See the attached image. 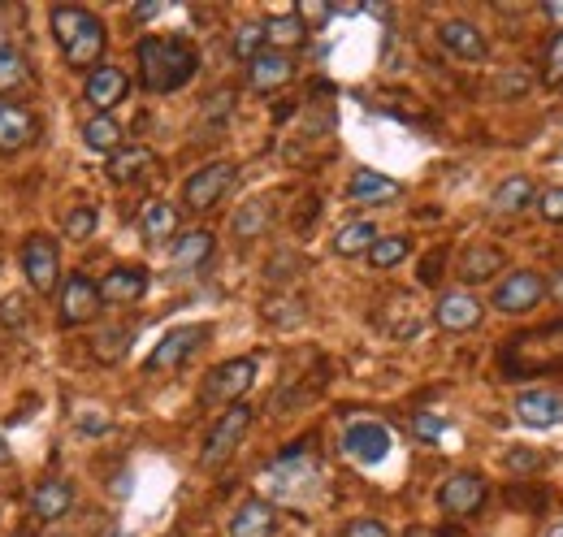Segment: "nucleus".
I'll list each match as a JSON object with an SVG mask.
<instances>
[{
    "mask_svg": "<svg viewBox=\"0 0 563 537\" xmlns=\"http://www.w3.org/2000/svg\"><path fill=\"white\" fill-rule=\"evenodd\" d=\"M256 373H260V364L256 356H234V360H221L217 369H208L204 377V386H200V403L204 408H217V403H243V395L252 390L256 382Z\"/></svg>",
    "mask_w": 563,
    "mask_h": 537,
    "instance_id": "4",
    "label": "nucleus"
},
{
    "mask_svg": "<svg viewBox=\"0 0 563 537\" xmlns=\"http://www.w3.org/2000/svg\"><path fill=\"white\" fill-rule=\"evenodd\" d=\"M412 429L421 438H438L442 429H447V421H442V416H434V412H421V416H412Z\"/></svg>",
    "mask_w": 563,
    "mask_h": 537,
    "instance_id": "45",
    "label": "nucleus"
},
{
    "mask_svg": "<svg viewBox=\"0 0 563 537\" xmlns=\"http://www.w3.org/2000/svg\"><path fill=\"white\" fill-rule=\"evenodd\" d=\"M486 494H490V481L473 473V468H464V473H451L438 486V507L447 516H477L486 507Z\"/></svg>",
    "mask_w": 563,
    "mask_h": 537,
    "instance_id": "8",
    "label": "nucleus"
},
{
    "mask_svg": "<svg viewBox=\"0 0 563 537\" xmlns=\"http://www.w3.org/2000/svg\"><path fill=\"white\" fill-rule=\"evenodd\" d=\"M104 308V299H100V282H91L87 273H70V278L61 282V304H57V312H61V325H87L96 312Z\"/></svg>",
    "mask_w": 563,
    "mask_h": 537,
    "instance_id": "10",
    "label": "nucleus"
},
{
    "mask_svg": "<svg viewBox=\"0 0 563 537\" xmlns=\"http://www.w3.org/2000/svg\"><path fill=\"white\" fill-rule=\"evenodd\" d=\"M208 325H178V330H169L161 343H156V351L148 356V364L143 369L148 373H165V369H178V364H187L195 351H200L208 343Z\"/></svg>",
    "mask_w": 563,
    "mask_h": 537,
    "instance_id": "9",
    "label": "nucleus"
},
{
    "mask_svg": "<svg viewBox=\"0 0 563 537\" xmlns=\"http://www.w3.org/2000/svg\"><path fill=\"white\" fill-rule=\"evenodd\" d=\"M542 537H563V520H555V525H551V529H546Z\"/></svg>",
    "mask_w": 563,
    "mask_h": 537,
    "instance_id": "51",
    "label": "nucleus"
},
{
    "mask_svg": "<svg viewBox=\"0 0 563 537\" xmlns=\"http://www.w3.org/2000/svg\"><path fill=\"white\" fill-rule=\"evenodd\" d=\"M156 13H161V5H139L135 18H156Z\"/></svg>",
    "mask_w": 563,
    "mask_h": 537,
    "instance_id": "50",
    "label": "nucleus"
},
{
    "mask_svg": "<svg viewBox=\"0 0 563 537\" xmlns=\"http://www.w3.org/2000/svg\"><path fill=\"white\" fill-rule=\"evenodd\" d=\"M252 421H256V412L247 408V403H230V408L217 416V425L208 429L204 451H200V468H221V464H226L230 455L239 451V442L247 438Z\"/></svg>",
    "mask_w": 563,
    "mask_h": 537,
    "instance_id": "5",
    "label": "nucleus"
},
{
    "mask_svg": "<svg viewBox=\"0 0 563 537\" xmlns=\"http://www.w3.org/2000/svg\"><path fill=\"white\" fill-rule=\"evenodd\" d=\"M295 78V57L291 52H278V48H265L260 57L247 61V87L260 91V96H269V91L286 87Z\"/></svg>",
    "mask_w": 563,
    "mask_h": 537,
    "instance_id": "13",
    "label": "nucleus"
},
{
    "mask_svg": "<svg viewBox=\"0 0 563 537\" xmlns=\"http://www.w3.org/2000/svg\"><path fill=\"white\" fill-rule=\"evenodd\" d=\"M278 533V512L269 499H247L230 516V537H273Z\"/></svg>",
    "mask_w": 563,
    "mask_h": 537,
    "instance_id": "21",
    "label": "nucleus"
},
{
    "mask_svg": "<svg viewBox=\"0 0 563 537\" xmlns=\"http://www.w3.org/2000/svg\"><path fill=\"white\" fill-rule=\"evenodd\" d=\"M343 537H390V529L382 525V520H373V516H356V520H347L343 525Z\"/></svg>",
    "mask_w": 563,
    "mask_h": 537,
    "instance_id": "44",
    "label": "nucleus"
},
{
    "mask_svg": "<svg viewBox=\"0 0 563 537\" xmlns=\"http://www.w3.org/2000/svg\"><path fill=\"white\" fill-rule=\"evenodd\" d=\"M70 507H74V486L70 481H61V477H44L31 490V512H35V520H44V525L70 516Z\"/></svg>",
    "mask_w": 563,
    "mask_h": 537,
    "instance_id": "19",
    "label": "nucleus"
},
{
    "mask_svg": "<svg viewBox=\"0 0 563 537\" xmlns=\"http://www.w3.org/2000/svg\"><path fill=\"white\" fill-rule=\"evenodd\" d=\"M507 265V256H503V247H494V243H468L464 252H460V282L468 286H477V282H490V278H499Z\"/></svg>",
    "mask_w": 563,
    "mask_h": 537,
    "instance_id": "18",
    "label": "nucleus"
},
{
    "mask_svg": "<svg viewBox=\"0 0 563 537\" xmlns=\"http://www.w3.org/2000/svg\"><path fill=\"white\" fill-rule=\"evenodd\" d=\"M377 243V226L373 221H351V226H343L334 234V256H360V252H369V247Z\"/></svg>",
    "mask_w": 563,
    "mask_h": 537,
    "instance_id": "32",
    "label": "nucleus"
},
{
    "mask_svg": "<svg viewBox=\"0 0 563 537\" xmlns=\"http://www.w3.org/2000/svg\"><path fill=\"white\" fill-rule=\"evenodd\" d=\"M143 295H148V269L143 265H117V269H109L100 278V299L104 304L126 308V304H139Z\"/></svg>",
    "mask_w": 563,
    "mask_h": 537,
    "instance_id": "15",
    "label": "nucleus"
},
{
    "mask_svg": "<svg viewBox=\"0 0 563 537\" xmlns=\"http://www.w3.org/2000/svg\"><path fill=\"white\" fill-rule=\"evenodd\" d=\"M442 273H447V247H434V252L421 260V269H416V282H421V286H438Z\"/></svg>",
    "mask_w": 563,
    "mask_h": 537,
    "instance_id": "42",
    "label": "nucleus"
},
{
    "mask_svg": "<svg viewBox=\"0 0 563 537\" xmlns=\"http://www.w3.org/2000/svg\"><path fill=\"white\" fill-rule=\"evenodd\" d=\"M31 70H26V57L13 44H0V91H18Z\"/></svg>",
    "mask_w": 563,
    "mask_h": 537,
    "instance_id": "35",
    "label": "nucleus"
},
{
    "mask_svg": "<svg viewBox=\"0 0 563 537\" xmlns=\"http://www.w3.org/2000/svg\"><path fill=\"white\" fill-rule=\"evenodd\" d=\"M265 22H243L239 31H234V39H230V48H234V57H243V61H252V57H260L265 52Z\"/></svg>",
    "mask_w": 563,
    "mask_h": 537,
    "instance_id": "36",
    "label": "nucleus"
},
{
    "mask_svg": "<svg viewBox=\"0 0 563 537\" xmlns=\"http://www.w3.org/2000/svg\"><path fill=\"white\" fill-rule=\"evenodd\" d=\"M551 295H555V304H563V273H555V278H551Z\"/></svg>",
    "mask_w": 563,
    "mask_h": 537,
    "instance_id": "49",
    "label": "nucleus"
},
{
    "mask_svg": "<svg viewBox=\"0 0 563 537\" xmlns=\"http://www.w3.org/2000/svg\"><path fill=\"white\" fill-rule=\"evenodd\" d=\"M481 317H486V308H481V299L468 295V291H447L434 304V321H438V330H447V334L477 330Z\"/></svg>",
    "mask_w": 563,
    "mask_h": 537,
    "instance_id": "14",
    "label": "nucleus"
},
{
    "mask_svg": "<svg viewBox=\"0 0 563 537\" xmlns=\"http://www.w3.org/2000/svg\"><path fill=\"white\" fill-rule=\"evenodd\" d=\"M438 39H442V48H451L460 61H486V35H481V26L473 22H464V18H451V22H442L438 26Z\"/></svg>",
    "mask_w": 563,
    "mask_h": 537,
    "instance_id": "20",
    "label": "nucleus"
},
{
    "mask_svg": "<svg viewBox=\"0 0 563 537\" xmlns=\"http://www.w3.org/2000/svg\"><path fill=\"white\" fill-rule=\"evenodd\" d=\"M135 61H139V83L156 91V96L187 87L195 70H200V52L182 35H143L135 44Z\"/></svg>",
    "mask_w": 563,
    "mask_h": 537,
    "instance_id": "1",
    "label": "nucleus"
},
{
    "mask_svg": "<svg viewBox=\"0 0 563 537\" xmlns=\"http://www.w3.org/2000/svg\"><path fill=\"white\" fill-rule=\"evenodd\" d=\"M213 247H217V239L208 230H187V234H178V239H174L169 256H174L178 269H200L204 260L213 256Z\"/></svg>",
    "mask_w": 563,
    "mask_h": 537,
    "instance_id": "27",
    "label": "nucleus"
},
{
    "mask_svg": "<svg viewBox=\"0 0 563 537\" xmlns=\"http://www.w3.org/2000/svg\"><path fill=\"white\" fill-rule=\"evenodd\" d=\"M403 537H460V533H455V529H429V525H412V529L403 533Z\"/></svg>",
    "mask_w": 563,
    "mask_h": 537,
    "instance_id": "47",
    "label": "nucleus"
},
{
    "mask_svg": "<svg viewBox=\"0 0 563 537\" xmlns=\"http://www.w3.org/2000/svg\"><path fill=\"white\" fill-rule=\"evenodd\" d=\"M230 109H234V91L221 87V91H213V96L204 100V122H208V126H221V122L230 117Z\"/></svg>",
    "mask_w": 563,
    "mask_h": 537,
    "instance_id": "41",
    "label": "nucleus"
},
{
    "mask_svg": "<svg viewBox=\"0 0 563 537\" xmlns=\"http://www.w3.org/2000/svg\"><path fill=\"white\" fill-rule=\"evenodd\" d=\"M39 135V122L26 104L0 100V152H18Z\"/></svg>",
    "mask_w": 563,
    "mask_h": 537,
    "instance_id": "17",
    "label": "nucleus"
},
{
    "mask_svg": "<svg viewBox=\"0 0 563 537\" xmlns=\"http://www.w3.org/2000/svg\"><path fill=\"white\" fill-rule=\"evenodd\" d=\"M507 499H512V503H520V507H546V499H551V494H546V490H538V494H525V490H507Z\"/></svg>",
    "mask_w": 563,
    "mask_h": 537,
    "instance_id": "46",
    "label": "nucleus"
},
{
    "mask_svg": "<svg viewBox=\"0 0 563 537\" xmlns=\"http://www.w3.org/2000/svg\"><path fill=\"white\" fill-rule=\"evenodd\" d=\"M529 87H533V83H529L525 70H499V74H494V91H499L503 100H520Z\"/></svg>",
    "mask_w": 563,
    "mask_h": 537,
    "instance_id": "39",
    "label": "nucleus"
},
{
    "mask_svg": "<svg viewBox=\"0 0 563 537\" xmlns=\"http://www.w3.org/2000/svg\"><path fill=\"white\" fill-rule=\"evenodd\" d=\"M126 91H130V74L122 65H96V70L83 78V100L96 113H109L113 104H122Z\"/></svg>",
    "mask_w": 563,
    "mask_h": 537,
    "instance_id": "12",
    "label": "nucleus"
},
{
    "mask_svg": "<svg viewBox=\"0 0 563 537\" xmlns=\"http://www.w3.org/2000/svg\"><path fill=\"white\" fill-rule=\"evenodd\" d=\"M234 174H239V169L230 161H213V165L195 169V174L182 182V208H187V213H208V208H217L221 195L230 191Z\"/></svg>",
    "mask_w": 563,
    "mask_h": 537,
    "instance_id": "6",
    "label": "nucleus"
},
{
    "mask_svg": "<svg viewBox=\"0 0 563 537\" xmlns=\"http://www.w3.org/2000/svg\"><path fill=\"white\" fill-rule=\"evenodd\" d=\"M152 169H156V156L152 148H122V152H113L109 156V182H117V187H126V182H143V178H152Z\"/></svg>",
    "mask_w": 563,
    "mask_h": 537,
    "instance_id": "23",
    "label": "nucleus"
},
{
    "mask_svg": "<svg viewBox=\"0 0 563 537\" xmlns=\"http://www.w3.org/2000/svg\"><path fill=\"white\" fill-rule=\"evenodd\" d=\"M96 226H100L96 204H78V208H70V217H65V239H70V243H83V239H91V234H96Z\"/></svg>",
    "mask_w": 563,
    "mask_h": 537,
    "instance_id": "37",
    "label": "nucleus"
},
{
    "mask_svg": "<svg viewBox=\"0 0 563 537\" xmlns=\"http://www.w3.org/2000/svg\"><path fill=\"white\" fill-rule=\"evenodd\" d=\"M542 74L551 87H563V26L546 39V52H542Z\"/></svg>",
    "mask_w": 563,
    "mask_h": 537,
    "instance_id": "38",
    "label": "nucleus"
},
{
    "mask_svg": "<svg viewBox=\"0 0 563 537\" xmlns=\"http://www.w3.org/2000/svg\"><path fill=\"white\" fill-rule=\"evenodd\" d=\"M122 122H117L113 113H96L91 122H83V143L91 152H122Z\"/></svg>",
    "mask_w": 563,
    "mask_h": 537,
    "instance_id": "28",
    "label": "nucleus"
},
{
    "mask_svg": "<svg viewBox=\"0 0 563 537\" xmlns=\"http://www.w3.org/2000/svg\"><path fill=\"white\" fill-rule=\"evenodd\" d=\"M295 13H299V18H317V22L330 18V9H321V5H299Z\"/></svg>",
    "mask_w": 563,
    "mask_h": 537,
    "instance_id": "48",
    "label": "nucleus"
},
{
    "mask_svg": "<svg viewBox=\"0 0 563 537\" xmlns=\"http://www.w3.org/2000/svg\"><path fill=\"white\" fill-rule=\"evenodd\" d=\"M533 208H538L542 221H555V226H563V187H546L533 195Z\"/></svg>",
    "mask_w": 563,
    "mask_h": 537,
    "instance_id": "40",
    "label": "nucleus"
},
{
    "mask_svg": "<svg viewBox=\"0 0 563 537\" xmlns=\"http://www.w3.org/2000/svg\"><path fill=\"white\" fill-rule=\"evenodd\" d=\"M265 39L278 52L299 48L308 39V22L299 18V13H273V18H265Z\"/></svg>",
    "mask_w": 563,
    "mask_h": 537,
    "instance_id": "30",
    "label": "nucleus"
},
{
    "mask_svg": "<svg viewBox=\"0 0 563 537\" xmlns=\"http://www.w3.org/2000/svg\"><path fill=\"white\" fill-rule=\"evenodd\" d=\"M546 18H563V5H546Z\"/></svg>",
    "mask_w": 563,
    "mask_h": 537,
    "instance_id": "53",
    "label": "nucleus"
},
{
    "mask_svg": "<svg viewBox=\"0 0 563 537\" xmlns=\"http://www.w3.org/2000/svg\"><path fill=\"white\" fill-rule=\"evenodd\" d=\"M542 295H546L542 273L516 269L512 278H503L499 286H494V308L507 312V317H520V312H533V308H538V304H542Z\"/></svg>",
    "mask_w": 563,
    "mask_h": 537,
    "instance_id": "11",
    "label": "nucleus"
},
{
    "mask_svg": "<svg viewBox=\"0 0 563 537\" xmlns=\"http://www.w3.org/2000/svg\"><path fill=\"white\" fill-rule=\"evenodd\" d=\"M499 369L503 377H542V373H563V321H546L533 330H520L499 343Z\"/></svg>",
    "mask_w": 563,
    "mask_h": 537,
    "instance_id": "2",
    "label": "nucleus"
},
{
    "mask_svg": "<svg viewBox=\"0 0 563 537\" xmlns=\"http://www.w3.org/2000/svg\"><path fill=\"white\" fill-rule=\"evenodd\" d=\"M260 317L269 325H282V330H295V325H304L308 304L299 295H269L265 304H260Z\"/></svg>",
    "mask_w": 563,
    "mask_h": 537,
    "instance_id": "31",
    "label": "nucleus"
},
{
    "mask_svg": "<svg viewBox=\"0 0 563 537\" xmlns=\"http://www.w3.org/2000/svg\"><path fill=\"white\" fill-rule=\"evenodd\" d=\"M542 464H546V455H542V451H533V447L507 451V468H512V473H533V468H542Z\"/></svg>",
    "mask_w": 563,
    "mask_h": 537,
    "instance_id": "43",
    "label": "nucleus"
},
{
    "mask_svg": "<svg viewBox=\"0 0 563 537\" xmlns=\"http://www.w3.org/2000/svg\"><path fill=\"white\" fill-rule=\"evenodd\" d=\"M174 537H178V533H174Z\"/></svg>",
    "mask_w": 563,
    "mask_h": 537,
    "instance_id": "54",
    "label": "nucleus"
},
{
    "mask_svg": "<svg viewBox=\"0 0 563 537\" xmlns=\"http://www.w3.org/2000/svg\"><path fill=\"white\" fill-rule=\"evenodd\" d=\"M408 252H412V239L408 234H377V243L369 247V265L373 269H395L399 260H408Z\"/></svg>",
    "mask_w": 563,
    "mask_h": 537,
    "instance_id": "34",
    "label": "nucleus"
},
{
    "mask_svg": "<svg viewBox=\"0 0 563 537\" xmlns=\"http://www.w3.org/2000/svg\"><path fill=\"white\" fill-rule=\"evenodd\" d=\"M52 35H57V48L70 70H96V61L104 57V44H109V31L91 9L83 5H52L48 13Z\"/></svg>",
    "mask_w": 563,
    "mask_h": 537,
    "instance_id": "3",
    "label": "nucleus"
},
{
    "mask_svg": "<svg viewBox=\"0 0 563 537\" xmlns=\"http://www.w3.org/2000/svg\"><path fill=\"white\" fill-rule=\"evenodd\" d=\"M22 273H26V282H31V291H39V295L61 286V252L48 234H31V239L22 243Z\"/></svg>",
    "mask_w": 563,
    "mask_h": 537,
    "instance_id": "7",
    "label": "nucleus"
},
{
    "mask_svg": "<svg viewBox=\"0 0 563 537\" xmlns=\"http://www.w3.org/2000/svg\"><path fill=\"white\" fill-rule=\"evenodd\" d=\"M139 230L148 243H169L178 230V208L165 200H148L143 204V217H139Z\"/></svg>",
    "mask_w": 563,
    "mask_h": 537,
    "instance_id": "26",
    "label": "nucleus"
},
{
    "mask_svg": "<svg viewBox=\"0 0 563 537\" xmlns=\"http://www.w3.org/2000/svg\"><path fill=\"white\" fill-rule=\"evenodd\" d=\"M533 178L529 174H512V178H503L499 187H494L490 195V213H499V217H516V213H525V208L533 204Z\"/></svg>",
    "mask_w": 563,
    "mask_h": 537,
    "instance_id": "24",
    "label": "nucleus"
},
{
    "mask_svg": "<svg viewBox=\"0 0 563 537\" xmlns=\"http://www.w3.org/2000/svg\"><path fill=\"white\" fill-rule=\"evenodd\" d=\"M343 451L351 455V460H360V464H382L386 451H390V429L377 425V421L351 425L347 438H343Z\"/></svg>",
    "mask_w": 563,
    "mask_h": 537,
    "instance_id": "16",
    "label": "nucleus"
},
{
    "mask_svg": "<svg viewBox=\"0 0 563 537\" xmlns=\"http://www.w3.org/2000/svg\"><path fill=\"white\" fill-rule=\"evenodd\" d=\"M269 226H273V200H247L239 213H234L230 234L239 243H252L260 234H269Z\"/></svg>",
    "mask_w": 563,
    "mask_h": 537,
    "instance_id": "25",
    "label": "nucleus"
},
{
    "mask_svg": "<svg viewBox=\"0 0 563 537\" xmlns=\"http://www.w3.org/2000/svg\"><path fill=\"white\" fill-rule=\"evenodd\" d=\"M516 416L525 425H538V429L563 425V395H555V390H525V395L516 399Z\"/></svg>",
    "mask_w": 563,
    "mask_h": 537,
    "instance_id": "22",
    "label": "nucleus"
},
{
    "mask_svg": "<svg viewBox=\"0 0 563 537\" xmlns=\"http://www.w3.org/2000/svg\"><path fill=\"white\" fill-rule=\"evenodd\" d=\"M351 200H395L399 195V182L386 178V174H373V169H360L356 178H351Z\"/></svg>",
    "mask_w": 563,
    "mask_h": 537,
    "instance_id": "33",
    "label": "nucleus"
},
{
    "mask_svg": "<svg viewBox=\"0 0 563 537\" xmlns=\"http://www.w3.org/2000/svg\"><path fill=\"white\" fill-rule=\"evenodd\" d=\"M130 343H135V325H104V330H96V338H91V356L100 364H117L126 356Z\"/></svg>",
    "mask_w": 563,
    "mask_h": 537,
    "instance_id": "29",
    "label": "nucleus"
},
{
    "mask_svg": "<svg viewBox=\"0 0 563 537\" xmlns=\"http://www.w3.org/2000/svg\"><path fill=\"white\" fill-rule=\"evenodd\" d=\"M0 464H9V442H5V434H0Z\"/></svg>",
    "mask_w": 563,
    "mask_h": 537,
    "instance_id": "52",
    "label": "nucleus"
}]
</instances>
